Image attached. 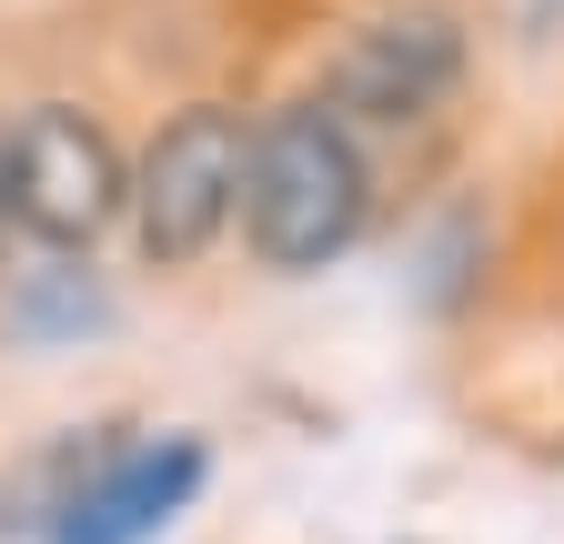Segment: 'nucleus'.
I'll return each instance as SVG.
<instances>
[{"mask_svg":"<svg viewBox=\"0 0 564 544\" xmlns=\"http://www.w3.org/2000/svg\"><path fill=\"white\" fill-rule=\"evenodd\" d=\"M373 213V162L352 142V121L323 101H282L252 121V162H242V242L262 272H323L364 242Z\"/></svg>","mask_w":564,"mask_h":544,"instance_id":"f257e3e1","label":"nucleus"},{"mask_svg":"<svg viewBox=\"0 0 564 544\" xmlns=\"http://www.w3.org/2000/svg\"><path fill=\"white\" fill-rule=\"evenodd\" d=\"M131 202V162L111 152V131L70 101H41L0 131V222L41 252H91Z\"/></svg>","mask_w":564,"mask_h":544,"instance_id":"f03ea898","label":"nucleus"},{"mask_svg":"<svg viewBox=\"0 0 564 544\" xmlns=\"http://www.w3.org/2000/svg\"><path fill=\"white\" fill-rule=\"evenodd\" d=\"M242 162H252V121L242 111H223V101L172 111L152 131V152L131 162V202H121L131 242L152 252L162 272L202 262L212 242L242 222Z\"/></svg>","mask_w":564,"mask_h":544,"instance_id":"7ed1b4c3","label":"nucleus"},{"mask_svg":"<svg viewBox=\"0 0 564 544\" xmlns=\"http://www.w3.org/2000/svg\"><path fill=\"white\" fill-rule=\"evenodd\" d=\"M464 81V31L444 11H393L373 31H352L333 51V72H323V111L343 121H423L444 91Z\"/></svg>","mask_w":564,"mask_h":544,"instance_id":"20e7f679","label":"nucleus"},{"mask_svg":"<svg viewBox=\"0 0 564 544\" xmlns=\"http://www.w3.org/2000/svg\"><path fill=\"white\" fill-rule=\"evenodd\" d=\"M202 434H141V444H111L91 474H82V494L61 504L51 544H152L192 494H202Z\"/></svg>","mask_w":564,"mask_h":544,"instance_id":"39448f33","label":"nucleus"},{"mask_svg":"<svg viewBox=\"0 0 564 544\" xmlns=\"http://www.w3.org/2000/svg\"><path fill=\"white\" fill-rule=\"evenodd\" d=\"M544 21H554V0H534V31H544Z\"/></svg>","mask_w":564,"mask_h":544,"instance_id":"423d86ee","label":"nucleus"}]
</instances>
